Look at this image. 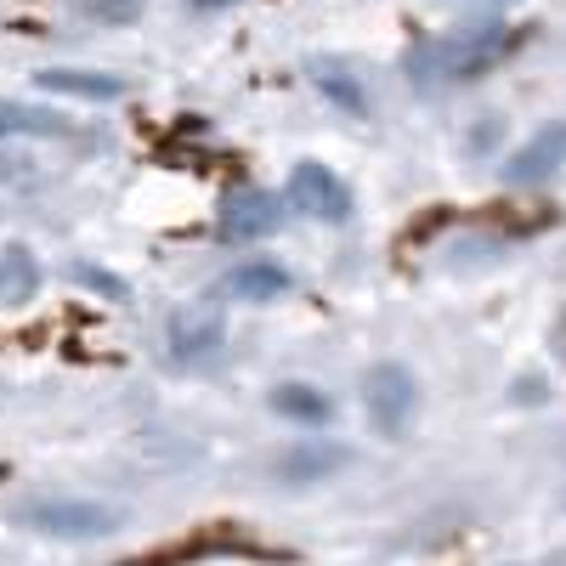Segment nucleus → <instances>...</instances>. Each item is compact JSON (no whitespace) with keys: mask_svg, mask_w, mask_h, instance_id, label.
<instances>
[{"mask_svg":"<svg viewBox=\"0 0 566 566\" xmlns=\"http://www.w3.org/2000/svg\"><path fill=\"white\" fill-rule=\"evenodd\" d=\"M18 522L45 538H103L119 527V510L97 499H34L18 510Z\"/></svg>","mask_w":566,"mask_h":566,"instance_id":"nucleus-1","label":"nucleus"},{"mask_svg":"<svg viewBox=\"0 0 566 566\" xmlns=\"http://www.w3.org/2000/svg\"><path fill=\"white\" fill-rule=\"evenodd\" d=\"M363 408H368V419L380 424L386 437H402V431H408V419H413V408H419L413 374H408L402 363L368 368V380H363Z\"/></svg>","mask_w":566,"mask_h":566,"instance_id":"nucleus-2","label":"nucleus"},{"mask_svg":"<svg viewBox=\"0 0 566 566\" xmlns=\"http://www.w3.org/2000/svg\"><path fill=\"white\" fill-rule=\"evenodd\" d=\"M283 193H290V205H295L301 216H312V221H346V216H352V187L328 170V165H317V159L295 165Z\"/></svg>","mask_w":566,"mask_h":566,"instance_id":"nucleus-3","label":"nucleus"},{"mask_svg":"<svg viewBox=\"0 0 566 566\" xmlns=\"http://www.w3.org/2000/svg\"><path fill=\"white\" fill-rule=\"evenodd\" d=\"M277 216H283V205L272 193H261V187H232L216 210V232L227 244H255L277 227Z\"/></svg>","mask_w":566,"mask_h":566,"instance_id":"nucleus-4","label":"nucleus"},{"mask_svg":"<svg viewBox=\"0 0 566 566\" xmlns=\"http://www.w3.org/2000/svg\"><path fill=\"white\" fill-rule=\"evenodd\" d=\"M560 165H566V119L544 125L527 148H515L504 159V176L510 181H549V170H560Z\"/></svg>","mask_w":566,"mask_h":566,"instance_id":"nucleus-5","label":"nucleus"},{"mask_svg":"<svg viewBox=\"0 0 566 566\" xmlns=\"http://www.w3.org/2000/svg\"><path fill=\"white\" fill-rule=\"evenodd\" d=\"M221 340H227V335H221V317L205 312V306L170 317V352H176L181 363H205V357H216Z\"/></svg>","mask_w":566,"mask_h":566,"instance_id":"nucleus-6","label":"nucleus"},{"mask_svg":"<svg viewBox=\"0 0 566 566\" xmlns=\"http://www.w3.org/2000/svg\"><path fill=\"white\" fill-rule=\"evenodd\" d=\"M7 136H74V119L63 108H45V103L0 97V142Z\"/></svg>","mask_w":566,"mask_h":566,"instance_id":"nucleus-7","label":"nucleus"},{"mask_svg":"<svg viewBox=\"0 0 566 566\" xmlns=\"http://www.w3.org/2000/svg\"><path fill=\"white\" fill-rule=\"evenodd\" d=\"M34 85L40 91H57V97H91V103L125 97V80L119 74H80V69H40Z\"/></svg>","mask_w":566,"mask_h":566,"instance_id":"nucleus-8","label":"nucleus"},{"mask_svg":"<svg viewBox=\"0 0 566 566\" xmlns=\"http://www.w3.org/2000/svg\"><path fill=\"white\" fill-rule=\"evenodd\" d=\"M510 52V34L493 23V29H476V34H464V40H453V57H448V74H459V80H470V74H482V69H493L499 57Z\"/></svg>","mask_w":566,"mask_h":566,"instance_id":"nucleus-9","label":"nucleus"},{"mask_svg":"<svg viewBox=\"0 0 566 566\" xmlns=\"http://www.w3.org/2000/svg\"><path fill=\"white\" fill-rule=\"evenodd\" d=\"M227 290H232V301H277L290 290V272L277 261H244V266H232Z\"/></svg>","mask_w":566,"mask_h":566,"instance_id":"nucleus-10","label":"nucleus"},{"mask_svg":"<svg viewBox=\"0 0 566 566\" xmlns=\"http://www.w3.org/2000/svg\"><path fill=\"white\" fill-rule=\"evenodd\" d=\"M346 459H352V448H340V442L295 448V453L277 459V476H283V482H317V476H328V470H340Z\"/></svg>","mask_w":566,"mask_h":566,"instance_id":"nucleus-11","label":"nucleus"},{"mask_svg":"<svg viewBox=\"0 0 566 566\" xmlns=\"http://www.w3.org/2000/svg\"><path fill=\"white\" fill-rule=\"evenodd\" d=\"M306 74H312V85H317L335 108H346V114H368V91H363L357 74H346L340 63H312Z\"/></svg>","mask_w":566,"mask_h":566,"instance_id":"nucleus-12","label":"nucleus"},{"mask_svg":"<svg viewBox=\"0 0 566 566\" xmlns=\"http://www.w3.org/2000/svg\"><path fill=\"white\" fill-rule=\"evenodd\" d=\"M272 413L295 419V424H328L335 402H328L323 391H312V386H277V391H272Z\"/></svg>","mask_w":566,"mask_h":566,"instance_id":"nucleus-13","label":"nucleus"},{"mask_svg":"<svg viewBox=\"0 0 566 566\" xmlns=\"http://www.w3.org/2000/svg\"><path fill=\"white\" fill-rule=\"evenodd\" d=\"M80 277L91 283V290H103V295H114V301H125V290H119V283H114L108 272H91V266H80Z\"/></svg>","mask_w":566,"mask_h":566,"instance_id":"nucleus-14","label":"nucleus"},{"mask_svg":"<svg viewBox=\"0 0 566 566\" xmlns=\"http://www.w3.org/2000/svg\"><path fill=\"white\" fill-rule=\"evenodd\" d=\"M193 7H227V0H193Z\"/></svg>","mask_w":566,"mask_h":566,"instance_id":"nucleus-15","label":"nucleus"}]
</instances>
